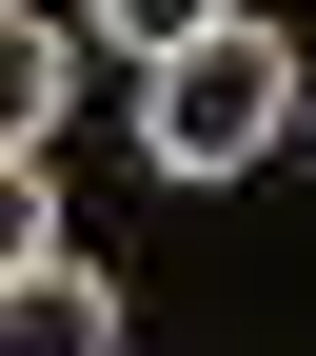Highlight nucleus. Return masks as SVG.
<instances>
[{
    "label": "nucleus",
    "instance_id": "nucleus-1",
    "mask_svg": "<svg viewBox=\"0 0 316 356\" xmlns=\"http://www.w3.org/2000/svg\"><path fill=\"white\" fill-rule=\"evenodd\" d=\"M297 119H316V79H297L277 20H198L178 60H139V159L158 178H257Z\"/></svg>",
    "mask_w": 316,
    "mask_h": 356
},
{
    "label": "nucleus",
    "instance_id": "nucleus-2",
    "mask_svg": "<svg viewBox=\"0 0 316 356\" xmlns=\"http://www.w3.org/2000/svg\"><path fill=\"white\" fill-rule=\"evenodd\" d=\"M0 317H20L40 356H119V277H99V257H79V238H40L20 277H0Z\"/></svg>",
    "mask_w": 316,
    "mask_h": 356
},
{
    "label": "nucleus",
    "instance_id": "nucleus-4",
    "mask_svg": "<svg viewBox=\"0 0 316 356\" xmlns=\"http://www.w3.org/2000/svg\"><path fill=\"white\" fill-rule=\"evenodd\" d=\"M79 20H99L119 60H178V40H198V20H238V0H79Z\"/></svg>",
    "mask_w": 316,
    "mask_h": 356
},
{
    "label": "nucleus",
    "instance_id": "nucleus-3",
    "mask_svg": "<svg viewBox=\"0 0 316 356\" xmlns=\"http://www.w3.org/2000/svg\"><path fill=\"white\" fill-rule=\"evenodd\" d=\"M60 99H79V40H60V20H0V159L60 139Z\"/></svg>",
    "mask_w": 316,
    "mask_h": 356
}]
</instances>
